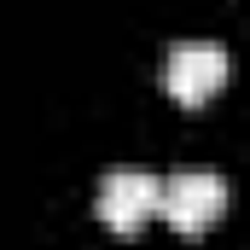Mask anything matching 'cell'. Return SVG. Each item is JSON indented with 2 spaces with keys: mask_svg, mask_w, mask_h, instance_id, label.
Returning a JSON list of instances; mask_svg holds the SVG:
<instances>
[{
  "mask_svg": "<svg viewBox=\"0 0 250 250\" xmlns=\"http://www.w3.org/2000/svg\"><path fill=\"white\" fill-rule=\"evenodd\" d=\"M93 209H99L105 227L134 233L146 215H163V175H151V169H140V163L105 169V181L93 192Z\"/></svg>",
  "mask_w": 250,
  "mask_h": 250,
  "instance_id": "cell-1",
  "label": "cell"
},
{
  "mask_svg": "<svg viewBox=\"0 0 250 250\" xmlns=\"http://www.w3.org/2000/svg\"><path fill=\"white\" fill-rule=\"evenodd\" d=\"M227 70H233V59H227L221 41H175L169 59H163V87L181 105H204L227 82Z\"/></svg>",
  "mask_w": 250,
  "mask_h": 250,
  "instance_id": "cell-3",
  "label": "cell"
},
{
  "mask_svg": "<svg viewBox=\"0 0 250 250\" xmlns=\"http://www.w3.org/2000/svg\"><path fill=\"white\" fill-rule=\"evenodd\" d=\"M221 209H227V181H221V169L192 163V169L163 175V221H169V227H181V233H204Z\"/></svg>",
  "mask_w": 250,
  "mask_h": 250,
  "instance_id": "cell-2",
  "label": "cell"
}]
</instances>
